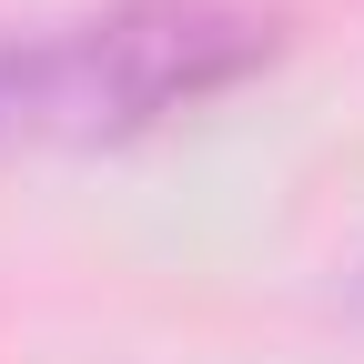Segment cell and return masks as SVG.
I'll return each instance as SVG.
<instances>
[{
  "label": "cell",
  "mask_w": 364,
  "mask_h": 364,
  "mask_svg": "<svg viewBox=\"0 0 364 364\" xmlns=\"http://www.w3.org/2000/svg\"><path fill=\"white\" fill-rule=\"evenodd\" d=\"M263 51H273V21L233 11V0H122V11L21 51L11 112L51 132H142L203 91L243 81Z\"/></svg>",
  "instance_id": "cell-1"
},
{
  "label": "cell",
  "mask_w": 364,
  "mask_h": 364,
  "mask_svg": "<svg viewBox=\"0 0 364 364\" xmlns=\"http://www.w3.org/2000/svg\"><path fill=\"white\" fill-rule=\"evenodd\" d=\"M11 81H21V51H0V112H11Z\"/></svg>",
  "instance_id": "cell-2"
}]
</instances>
